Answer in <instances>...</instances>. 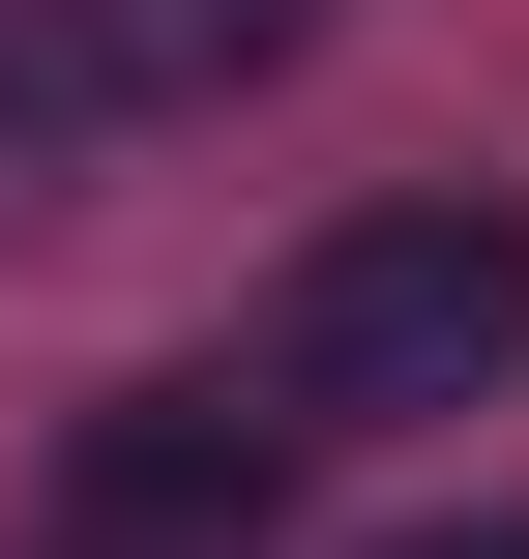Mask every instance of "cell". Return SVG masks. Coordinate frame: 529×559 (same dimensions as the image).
Instances as JSON below:
<instances>
[{
	"instance_id": "cell-1",
	"label": "cell",
	"mask_w": 529,
	"mask_h": 559,
	"mask_svg": "<svg viewBox=\"0 0 529 559\" xmlns=\"http://www.w3.org/2000/svg\"><path fill=\"white\" fill-rule=\"evenodd\" d=\"M529 383V206H353L265 295V413H501Z\"/></svg>"
},
{
	"instance_id": "cell-2",
	"label": "cell",
	"mask_w": 529,
	"mask_h": 559,
	"mask_svg": "<svg viewBox=\"0 0 529 559\" xmlns=\"http://www.w3.org/2000/svg\"><path fill=\"white\" fill-rule=\"evenodd\" d=\"M265 472H294V413H236V383H118V413L59 442V559H236Z\"/></svg>"
},
{
	"instance_id": "cell-3",
	"label": "cell",
	"mask_w": 529,
	"mask_h": 559,
	"mask_svg": "<svg viewBox=\"0 0 529 559\" xmlns=\"http://www.w3.org/2000/svg\"><path fill=\"white\" fill-rule=\"evenodd\" d=\"M324 0H29V118H206V88H265Z\"/></svg>"
},
{
	"instance_id": "cell-4",
	"label": "cell",
	"mask_w": 529,
	"mask_h": 559,
	"mask_svg": "<svg viewBox=\"0 0 529 559\" xmlns=\"http://www.w3.org/2000/svg\"><path fill=\"white\" fill-rule=\"evenodd\" d=\"M383 559H529V531H383Z\"/></svg>"
},
{
	"instance_id": "cell-5",
	"label": "cell",
	"mask_w": 529,
	"mask_h": 559,
	"mask_svg": "<svg viewBox=\"0 0 529 559\" xmlns=\"http://www.w3.org/2000/svg\"><path fill=\"white\" fill-rule=\"evenodd\" d=\"M0 147H29V29H0Z\"/></svg>"
}]
</instances>
